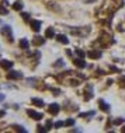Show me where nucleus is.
I'll return each mask as SVG.
<instances>
[{"label": "nucleus", "mask_w": 125, "mask_h": 133, "mask_svg": "<svg viewBox=\"0 0 125 133\" xmlns=\"http://www.w3.org/2000/svg\"><path fill=\"white\" fill-rule=\"evenodd\" d=\"M14 129H16V130H18V132H23V133H26L27 130H26V129H24L23 126H13Z\"/></svg>", "instance_id": "19"}, {"label": "nucleus", "mask_w": 125, "mask_h": 133, "mask_svg": "<svg viewBox=\"0 0 125 133\" xmlns=\"http://www.w3.org/2000/svg\"><path fill=\"white\" fill-rule=\"evenodd\" d=\"M65 125V122H55V125H53V128H60V126H63Z\"/></svg>", "instance_id": "20"}, {"label": "nucleus", "mask_w": 125, "mask_h": 133, "mask_svg": "<svg viewBox=\"0 0 125 133\" xmlns=\"http://www.w3.org/2000/svg\"><path fill=\"white\" fill-rule=\"evenodd\" d=\"M42 44H44V38H42V37H35L33 39V45H35V46H40Z\"/></svg>", "instance_id": "12"}, {"label": "nucleus", "mask_w": 125, "mask_h": 133, "mask_svg": "<svg viewBox=\"0 0 125 133\" xmlns=\"http://www.w3.org/2000/svg\"><path fill=\"white\" fill-rule=\"evenodd\" d=\"M62 64H63V62H62V60H59V62H56V63H55V66H56V67H59V66H62Z\"/></svg>", "instance_id": "25"}, {"label": "nucleus", "mask_w": 125, "mask_h": 133, "mask_svg": "<svg viewBox=\"0 0 125 133\" xmlns=\"http://www.w3.org/2000/svg\"><path fill=\"white\" fill-rule=\"evenodd\" d=\"M74 125V121L73 119H66L65 121V126H73Z\"/></svg>", "instance_id": "16"}, {"label": "nucleus", "mask_w": 125, "mask_h": 133, "mask_svg": "<svg viewBox=\"0 0 125 133\" xmlns=\"http://www.w3.org/2000/svg\"><path fill=\"white\" fill-rule=\"evenodd\" d=\"M3 99H4V95H3V94H0V101H3Z\"/></svg>", "instance_id": "28"}, {"label": "nucleus", "mask_w": 125, "mask_h": 133, "mask_svg": "<svg viewBox=\"0 0 125 133\" xmlns=\"http://www.w3.org/2000/svg\"><path fill=\"white\" fill-rule=\"evenodd\" d=\"M51 128H52V122L48 121V122H46V129H51Z\"/></svg>", "instance_id": "23"}, {"label": "nucleus", "mask_w": 125, "mask_h": 133, "mask_svg": "<svg viewBox=\"0 0 125 133\" xmlns=\"http://www.w3.org/2000/svg\"><path fill=\"white\" fill-rule=\"evenodd\" d=\"M86 2H94V0H86Z\"/></svg>", "instance_id": "29"}, {"label": "nucleus", "mask_w": 125, "mask_h": 133, "mask_svg": "<svg viewBox=\"0 0 125 133\" xmlns=\"http://www.w3.org/2000/svg\"><path fill=\"white\" fill-rule=\"evenodd\" d=\"M2 34L4 35V37L7 39H10V41H13V34H11V28H10L9 25H4L2 28Z\"/></svg>", "instance_id": "2"}, {"label": "nucleus", "mask_w": 125, "mask_h": 133, "mask_svg": "<svg viewBox=\"0 0 125 133\" xmlns=\"http://www.w3.org/2000/svg\"><path fill=\"white\" fill-rule=\"evenodd\" d=\"M20 46H21L23 49H28V46H30V42H28L26 38H23V39L20 41Z\"/></svg>", "instance_id": "14"}, {"label": "nucleus", "mask_w": 125, "mask_h": 133, "mask_svg": "<svg viewBox=\"0 0 125 133\" xmlns=\"http://www.w3.org/2000/svg\"><path fill=\"white\" fill-rule=\"evenodd\" d=\"M98 105H100V108H101L103 111H105V112L110 111V105L104 101V99H98Z\"/></svg>", "instance_id": "9"}, {"label": "nucleus", "mask_w": 125, "mask_h": 133, "mask_svg": "<svg viewBox=\"0 0 125 133\" xmlns=\"http://www.w3.org/2000/svg\"><path fill=\"white\" fill-rule=\"evenodd\" d=\"M122 132H125V128H124V129H122Z\"/></svg>", "instance_id": "30"}, {"label": "nucleus", "mask_w": 125, "mask_h": 133, "mask_svg": "<svg viewBox=\"0 0 125 133\" xmlns=\"http://www.w3.org/2000/svg\"><path fill=\"white\" fill-rule=\"evenodd\" d=\"M0 66H2L3 69H6V70H10V67L13 66V62H11V60L3 59V60H0Z\"/></svg>", "instance_id": "5"}, {"label": "nucleus", "mask_w": 125, "mask_h": 133, "mask_svg": "<svg viewBox=\"0 0 125 133\" xmlns=\"http://www.w3.org/2000/svg\"><path fill=\"white\" fill-rule=\"evenodd\" d=\"M21 16H23V18H24V20H28V16H30V14H27V13H23Z\"/></svg>", "instance_id": "24"}, {"label": "nucleus", "mask_w": 125, "mask_h": 133, "mask_svg": "<svg viewBox=\"0 0 125 133\" xmlns=\"http://www.w3.org/2000/svg\"><path fill=\"white\" fill-rule=\"evenodd\" d=\"M41 25H42L41 21H37V20H33V21H31V28H33L35 32H38V31L41 30Z\"/></svg>", "instance_id": "8"}, {"label": "nucleus", "mask_w": 125, "mask_h": 133, "mask_svg": "<svg viewBox=\"0 0 125 133\" xmlns=\"http://www.w3.org/2000/svg\"><path fill=\"white\" fill-rule=\"evenodd\" d=\"M37 128H38V129H37V130H38V132H45V130H48V129H45L44 126H41V125H38V126H37Z\"/></svg>", "instance_id": "21"}, {"label": "nucleus", "mask_w": 125, "mask_h": 133, "mask_svg": "<svg viewBox=\"0 0 125 133\" xmlns=\"http://www.w3.org/2000/svg\"><path fill=\"white\" fill-rule=\"evenodd\" d=\"M13 9H14V10H17V11L23 10V3H21V2H16V3L13 4Z\"/></svg>", "instance_id": "15"}, {"label": "nucleus", "mask_w": 125, "mask_h": 133, "mask_svg": "<svg viewBox=\"0 0 125 133\" xmlns=\"http://www.w3.org/2000/svg\"><path fill=\"white\" fill-rule=\"evenodd\" d=\"M76 55L79 57H84V52L82 51V49H76Z\"/></svg>", "instance_id": "18"}, {"label": "nucleus", "mask_w": 125, "mask_h": 133, "mask_svg": "<svg viewBox=\"0 0 125 133\" xmlns=\"http://www.w3.org/2000/svg\"><path fill=\"white\" fill-rule=\"evenodd\" d=\"M124 122H125L124 118H118V119L114 121V125H121V123H124Z\"/></svg>", "instance_id": "17"}, {"label": "nucleus", "mask_w": 125, "mask_h": 133, "mask_svg": "<svg viewBox=\"0 0 125 133\" xmlns=\"http://www.w3.org/2000/svg\"><path fill=\"white\" fill-rule=\"evenodd\" d=\"M4 114H6L4 111H0V118H2V116H3V115H4Z\"/></svg>", "instance_id": "27"}, {"label": "nucleus", "mask_w": 125, "mask_h": 133, "mask_svg": "<svg viewBox=\"0 0 125 133\" xmlns=\"http://www.w3.org/2000/svg\"><path fill=\"white\" fill-rule=\"evenodd\" d=\"M87 56L91 57V59H98V57L101 56V52L97 51V49H91V51L87 52Z\"/></svg>", "instance_id": "4"}, {"label": "nucleus", "mask_w": 125, "mask_h": 133, "mask_svg": "<svg viewBox=\"0 0 125 133\" xmlns=\"http://www.w3.org/2000/svg\"><path fill=\"white\" fill-rule=\"evenodd\" d=\"M121 84H124V85H125V77L121 78Z\"/></svg>", "instance_id": "26"}, {"label": "nucleus", "mask_w": 125, "mask_h": 133, "mask_svg": "<svg viewBox=\"0 0 125 133\" xmlns=\"http://www.w3.org/2000/svg\"><path fill=\"white\" fill-rule=\"evenodd\" d=\"M31 102H33L35 107H38V108H44V105H45L44 101L40 99V98H33V99H31Z\"/></svg>", "instance_id": "10"}, {"label": "nucleus", "mask_w": 125, "mask_h": 133, "mask_svg": "<svg viewBox=\"0 0 125 133\" xmlns=\"http://www.w3.org/2000/svg\"><path fill=\"white\" fill-rule=\"evenodd\" d=\"M73 63H74V66L80 67V69H83V67L87 66V64H86V62L83 60V57H79V59H74V60H73Z\"/></svg>", "instance_id": "7"}, {"label": "nucleus", "mask_w": 125, "mask_h": 133, "mask_svg": "<svg viewBox=\"0 0 125 133\" xmlns=\"http://www.w3.org/2000/svg\"><path fill=\"white\" fill-rule=\"evenodd\" d=\"M59 109H60L59 104H51V105L48 107V111H49V114H52V115H56V114L59 112Z\"/></svg>", "instance_id": "3"}, {"label": "nucleus", "mask_w": 125, "mask_h": 133, "mask_svg": "<svg viewBox=\"0 0 125 133\" xmlns=\"http://www.w3.org/2000/svg\"><path fill=\"white\" fill-rule=\"evenodd\" d=\"M7 77H9V78H13V80H14V78H21V77H23V73H21V71H9V74H7Z\"/></svg>", "instance_id": "6"}, {"label": "nucleus", "mask_w": 125, "mask_h": 133, "mask_svg": "<svg viewBox=\"0 0 125 133\" xmlns=\"http://www.w3.org/2000/svg\"><path fill=\"white\" fill-rule=\"evenodd\" d=\"M27 114L30 115L33 119H35V121H41L42 118H44V114H40V112H35L34 109H27Z\"/></svg>", "instance_id": "1"}, {"label": "nucleus", "mask_w": 125, "mask_h": 133, "mask_svg": "<svg viewBox=\"0 0 125 133\" xmlns=\"http://www.w3.org/2000/svg\"><path fill=\"white\" fill-rule=\"evenodd\" d=\"M56 39L60 42V44H67L69 42V39L66 38V35H63V34H59V35H56Z\"/></svg>", "instance_id": "13"}, {"label": "nucleus", "mask_w": 125, "mask_h": 133, "mask_svg": "<svg viewBox=\"0 0 125 133\" xmlns=\"http://www.w3.org/2000/svg\"><path fill=\"white\" fill-rule=\"evenodd\" d=\"M0 14H4V16L7 14V10L4 9V7H2V6H0Z\"/></svg>", "instance_id": "22"}, {"label": "nucleus", "mask_w": 125, "mask_h": 133, "mask_svg": "<svg viewBox=\"0 0 125 133\" xmlns=\"http://www.w3.org/2000/svg\"><path fill=\"white\" fill-rule=\"evenodd\" d=\"M53 37H55V30H53L52 27L46 28V31H45V38H53Z\"/></svg>", "instance_id": "11"}]
</instances>
